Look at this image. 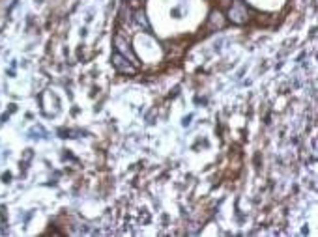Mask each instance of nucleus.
<instances>
[{"label":"nucleus","instance_id":"1","mask_svg":"<svg viewBox=\"0 0 318 237\" xmlns=\"http://www.w3.org/2000/svg\"><path fill=\"white\" fill-rule=\"evenodd\" d=\"M230 10H228V17L234 21V23H245L247 21V8L243 6V2L241 0H236V2H232L230 6H228Z\"/></svg>","mask_w":318,"mask_h":237},{"label":"nucleus","instance_id":"2","mask_svg":"<svg viewBox=\"0 0 318 237\" xmlns=\"http://www.w3.org/2000/svg\"><path fill=\"white\" fill-rule=\"evenodd\" d=\"M114 45H116V53H120L122 56L129 58V62L133 64V66H137V56L131 53V49H129V43L125 41L122 36H116L114 37Z\"/></svg>","mask_w":318,"mask_h":237},{"label":"nucleus","instance_id":"3","mask_svg":"<svg viewBox=\"0 0 318 237\" xmlns=\"http://www.w3.org/2000/svg\"><path fill=\"white\" fill-rule=\"evenodd\" d=\"M113 66L120 73H129V75H133L135 73V66L131 64V62H127V58L125 56H122L120 53H114V56H113Z\"/></svg>","mask_w":318,"mask_h":237},{"label":"nucleus","instance_id":"4","mask_svg":"<svg viewBox=\"0 0 318 237\" xmlns=\"http://www.w3.org/2000/svg\"><path fill=\"white\" fill-rule=\"evenodd\" d=\"M208 24H210L212 30H216V28H223V26H225V15L219 13V12H212Z\"/></svg>","mask_w":318,"mask_h":237},{"label":"nucleus","instance_id":"5","mask_svg":"<svg viewBox=\"0 0 318 237\" xmlns=\"http://www.w3.org/2000/svg\"><path fill=\"white\" fill-rule=\"evenodd\" d=\"M135 21L139 24H142V26H148V21H146V15H144V12H137L135 13Z\"/></svg>","mask_w":318,"mask_h":237},{"label":"nucleus","instance_id":"6","mask_svg":"<svg viewBox=\"0 0 318 237\" xmlns=\"http://www.w3.org/2000/svg\"><path fill=\"white\" fill-rule=\"evenodd\" d=\"M221 2V6H225V8H228L230 4H232V0H219Z\"/></svg>","mask_w":318,"mask_h":237}]
</instances>
